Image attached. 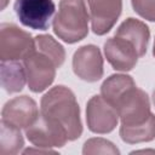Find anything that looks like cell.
<instances>
[{"label":"cell","mask_w":155,"mask_h":155,"mask_svg":"<svg viewBox=\"0 0 155 155\" xmlns=\"http://www.w3.org/2000/svg\"><path fill=\"white\" fill-rule=\"evenodd\" d=\"M131 2L140 17L155 22V0H131Z\"/></svg>","instance_id":"ffe728a7"},{"label":"cell","mask_w":155,"mask_h":155,"mask_svg":"<svg viewBox=\"0 0 155 155\" xmlns=\"http://www.w3.org/2000/svg\"><path fill=\"white\" fill-rule=\"evenodd\" d=\"M2 121L18 128H28L40 116L35 101L28 96H19L8 101L2 108Z\"/></svg>","instance_id":"30bf717a"},{"label":"cell","mask_w":155,"mask_h":155,"mask_svg":"<svg viewBox=\"0 0 155 155\" xmlns=\"http://www.w3.org/2000/svg\"><path fill=\"white\" fill-rule=\"evenodd\" d=\"M121 125L133 126L144 122L151 115L148 94L137 86L130 88L115 104Z\"/></svg>","instance_id":"277c9868"},{"label":"cell","mask_w":155,"mask_h":155,"mask_svg":"<svg viewBox=\"0 0 155 155\" xmlns=\"http://www.w3.org/2000/svg\"><path fill=\"white\" fill-rule=\"evenodd\" d=\"M115 36L122 38L128 42H131L136 47L139 57H142L147 52L150 31L147 24L143 23L142 21L136 18H127L117 28Z\"/></svg>","instance_id":"4fadbf2b"},{"label":"cell","mask_w":155,"mask_h":155,"mask_svg":"<svg viewBox=\"0 0 155 155\" xmlns=\"http://www.w3.org/2000/svg\"><path fill=\"white\" fill-rule=\"evenodd\" d=\"M92 30L97 35L107 34L116 23L122 10V0H87Z\"/></svg>","instance_id":"8fae6325"},{"label":"cell","mask_w":155,"mask_h":155,"mask_svg":"<svg viewBox=\"0 0 155 155\" xmlns=\"http://www.w3.org/2000/svg\"><path fill=\"white\" fill-rule=\"evenodd\" d=\"M35 46L36 50L48 56L56 64L57 68H59L65 59V52L64 48L58 41H56L51 35H39L35 38Z\"/></svg>","instance_id":"ac0fdd59"},{"label":"cell","mask_w":155,"mask_h":155,"mask_svg":"<svg viewBox=\"0 0 155 155\" xmlns=\"http://www.w3.org/2000/svg\"><path fill=\"white\" fill-rule=\"evenodd\" d=\"M35 46V39L28 31L19 29L15 24L2 23L0 27V58L1 61L24 59Z\"/></svg>","instance_id":"3957f363"},{"label":"cell","mask_w":155,"mask_h":155,"mask_svg":"<svg viewBox=\"0 0 155 155\" xmlns=\"http://www.w3.org/2000/svg\"><path fill=\"white\" fill-rule=\"evenodd\" d=\"M7 2H8V0H1V8H5Z\"/></svg>","instance_id":"44dd1931"},{"label":"cell","mask_w":155,"mask_h":155,"mask_svg":"<svg viewBox=\"0 0 155 155\" xmlns=\"http://www.w3.org/2000/svg\"><path fill=\"white\" fill-rule=\"evenodd\" d=\"M24 145V139L18 127L1 120L0 127V155H15Z\"/></svg>","instance_id":"e0dca14e"},{"label":"cell","mask_w":155,"mask_h":155,"mask_svg":"<svg viewBox=\"0 0 155 155\" xmlns=\"http://www.w3.org/2000/svg\"><path fill=\"white\" fill-rule=\"evenodd\" d=\"M86 121L90 131L94 133H109L116 127L119 114L102 96H93L86 107Z\"/></svg>","instance_id":"ba28073f"},{"label":"cell","mask_w":155,"mask_h":155,"mask_svg":"<svg viewBox=\"0 0 155 155\" xmlns=\"http://www.w3.org/2000/svg\"><path fill=\"white\" fill-rule=\"evenodd\" d=\"M73 70L78 78L87 82L98 81L103 76V57L94 45L78 48L73 56Z\"/></svg>","instance_id":"9c48e42d"},{"label":"cell","mask_w":155,"mask_h":155,"mask_svg":"<svg viewBox=\"0 0 155 155\" xmlns=\"http://www.w3.org/2000/svg\"><path fill=\"white\" fill-rule=\"evenodd\" d=\"M41 114L65 130L69 140L78 139L82 133L80 108L75 94L65 86L52 87L41 99Z\"/></svg>","instance_id":"6da1fadb"},{"label":"cell","mask_w":155,"mask_h":155,"mask_svg":"<svg viewBox=\"0 0 155 155\" xmlns=\"http://www.w3.org/2000/svg\"><path fill=\"white\" fill-rule=\"evenodd\" d=\"M25 136L35 147L46 149H51L53 147L61 148L69 140L63 126L44 116L41 113L38 120L25 128Z\"/></svg>","instance_id":"8992f818"},{"label":"cell","mask_w":155,"mask_h":155,"mask_svg":"<svg viewBox=\"0 0 155 155\" xmlns=\"http://www.w3.org/2000/svg\"><path fill=\"white\" fill-rule=\"evenodd\" d=\"M23 64L28 86L33 92H42L53 82L57 67L45 53L35 48L23 59Z\"/></svg>","instance_id":"5b68a950"},{"label":"cell","mask_w":155,"mask_h":155,"mask_svg":"<svg viewBox=\"0 0 155 155\" xmlns=\"http://www.w3.org/2000/svg\"><path fill=\"white\" fill-rule=\"evenodd\" d=\"M153 101H154V104H155V91H154V94H153Z\"/></svg>","instance_id":"603a6c76"},{"label":"cell","mask_w":155,"mask_h":155,"mask_svg":"<svg viewBox=\"0 0 155 155\" xmlns=\"http://www.w3.org/2000/svg\"><path fill=\"white\" fill-rule=\"evenodd\" d=\"M136 84L130 75L125 74H114L110 75L101 86V94L102 97L110 103L114 108L117 101Z\"/></svg>","instance_id":"5bb4252c"},{"label":"cell","mask_w":155,"mask_h":155,"mask_svg":"<svg viewBox=\"0 0 155 155\" xmlns=\"http://www.w3.org/2000/svg\"><path fill=\"white\" fill-rule=\"evenodd\" d=\"M88 19L84 0H62L53 19V31L68 44L78 42L88 33Z\"/></svg>","instance_id":"7a4b0ae2"},{"label":"cell","mask_w":155,"mask_h":155,"mask_svg":"<svg viewBox=\"0 0 155 155\" xmlns=\"http://www.w3.org/2000/svg\"><path fill=\"white\" fill-rule=\"evenodd\" d=\"M15 11L23 25L46 30L54 13V4L52 0H16Z\"/></svg>","instance_id":"52a82bcc"},{"label":"cell","mask_w":155,"mask_h":155,"mask_svg":"<svg viewBox=\"0 0 155 155\" xmlns=\"http://www.w3.org/2000/svg\"><path fill=\"white\" fill-rule=\"evenodd\" d=\"M121 139L128 144H137L142 142H150L155 138V115L151 114L148 120L133 126L121 125Z\"/></svg>","instance_id":"2e32d148"},{"label":"cell","mask_w":155,"mask_h":155,"mask_svg":"<svg viewBox=\"0 0 155 155\" xmlns=\"http://www.w3.org/2000/svg\"><path fill=\"white\" fill-rule=\"evenodd\" d=\"M27 80L25 69L17 61H1V85L8 93L23 90Z\"/></svg>","instance_id":"9a60e30c"},{"label":"cell","mask_w":155,"mask_h":155,"mask_svg":"<svg viewBox=\"0 0 155 155\" xmlns=\"http://www.w3.org/2000/svg\"><path fill=\"white\" fill-rule=\"evenodd\" d=\"M82 153L88 154V155H94V154L115 155V154H119L120 151L111 142H109L104 138H91V139L85 142Z\"/></svg>","instance_id":"d6986e66"},{"label":"cell","mask_w":155,"mask_h":155,"mask_svg":"<svg viewBox=\"0 0 155 155\" xmlns=\"http://www.w3.org/2000/svg\"><path fill=\"white\" fill-rule=\"evenodd\" d=\"M153 54H154V57H155V41H154V48H153Z\"/></svg>","instance_id":"7402d4cb"},{"label":"cell","mask_w":155,"mask_h":155,"mask_svg":"<svg viewBox=\"0 0 155 155\" xmlns=\"http://www.w3.org/2000/svg\"><path fill=\"white\" fill-rule=\"evenodd\" d=\"M104 54L111 67L120 71H128L133 69L139 57L136 47L127 40L119 36L110 38L105 41Z\"/></svg>","instance_id":"7c38bea8"}]
</instances>
